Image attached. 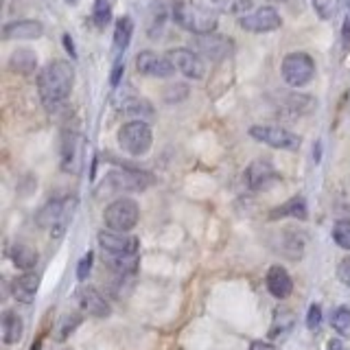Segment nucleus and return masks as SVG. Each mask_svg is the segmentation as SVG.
I'll return each mask as SVG.
<instances>
[{"mask_svg":"<svg viewBox=\"0 0 350 350\" xmlns=\"http://www.w3.org/2000/svg\"><path fill=\"white\" fill-rule=\"evenodd\" d=\"M72 83H75V68L70 62L53 59L51 64H46L38 77V92L42 98V105L49 112H57L66 103V98L70 96Z\"/></svg>","mask_w":350,"mask_h":350,"instance_id":"obj_1","label":"nucleus"},{"mask_svg":"<svg viewBox=\"0 0 350 350\" xmlns=\"http://www.w3.org/2000/svg\"><path fill=\"white\" fill-rule=\"evenodd\" d=\"M98 245L103 252L105 265L118 276H131L138 269V252L140 243L136 237H129L127 232H114V230H103L98 232Z\"/></svg>","mask_w":350,"mask_h":350,"instance_id":"obj_2","label":"nucleus"},{"mask_svg":"<svg viewBox=\"0 0 350 350\" xmlns=\"http://www.w3.org/2000/svg\"><path fill=\"white\" fill-rule=\"evenodd\" d=\"M173 20L186 31L195 36H208L217 29V11L208 5H195V3H178L173 7Z\"/></svg>","mask_w":350,"mask_h":350,"instance_id":"obj_3","label":"nucleus"},{"mask_svg":"<svg viewBox=\"0 0 350 350\" xmlns=\"http://www.w3.org/2000/svg\"><path fill=\"white\" fill-rule=\"evenodd\" d=\"M153 145V134L147 120H129L118 129V147L129 156H145Z\"/></svg>","mask_w":350,"mask_h":350,"instance_id":"obj_4","label":"nucleus"},{"mask_svg":"<svg viewBox=\"0 0 350 350\" xmlns=\"http://www.w3.org/2000/svg\"><path fill=\"white\" fill-rule=\"evenodd\" d=\"M138 217H140L138 204L134 200H129V197H118V200H114L105 208L103 221L114 232H129V230L136 228Z\"/></svg>","mask_w":350,"mask_h":350,"instance_id":"obj_5","label":"nucleus"},{"mask_svg":"<svg viewBox=\"0 0 350 350\" xmlns=\"http://www.w3.org/2000/svg\"><path fill=\"white\" fill-rule=\"evenodd\" d=\"M77 200L72 197H66V200H51L46 206L38 213V226L40 228H49L55 237H62L66 226H68V219L72 217Z\"/></svg>","mask_w":350,"mask_h":350,"instance_id":"obj_6","label":"nucleus"},{"mask_svg":"<svg viewBox=\"0 0 350 350\" xmlns=\"http://www.w3.org/2000/svg\"><path fill=\"white\" fill-rule=\"evenodd\" d=\"M250 136L262 142V145L282 149V151H298L302 145L298 134H293V131L280 125H254V127H250Z\"/></svg>","mask_w":350,"mask_h":350,"instance_id":"obj_7","label":"nucleus"},{"mask_svg":"<svg viewBox=\"0 0 350 350\" xmlns=\"http://www.w3.org/2000/svg\"><path fill=\"white\" fill-rule=\"evenodd\" d=\"M282 79L291 88H302L315 77V62L306 53H289L282 59Z\"/></svg>","mask_w":350,"mask_h":350,"instance_id":"obj_8","label":"nucleus"},{"mask_svg":"<svg viewBox=\"0 0 350 350\" xmlns=\"http://www.w3.org/2000/svg\"><path fill=\"white\" fill-rule=\"evenodd\" d=\"M153 184V175L145 171H136V169H123V171H112L105 178L103 186H107V191H145Z\"/></svg>","mask_w":350,"mask_h":350,"instance_id":"obj_9","label":"nucleus"},{"mask_svg":"<svg viewBox=\"0 0 350 350\" xmlns=\"http://www.w3.org/2000/svg\"><path fill=\"white\" fill-rule=\"evenodd\" d=\"M239 27L250 33H271L282 27V18L273 7H260L241 18Z\"/></svg>","mask_w":350,"mask_h":350,"instance_id":"obj_10","label":"nucleus"},{"mask_svg":"<svg viewBox=\"0 0 350 350\" xmlns=\"http://www.w3.org/2000/svg\"><path fill=\"white\" fill-rule=\"evenodd\" d=\"M136 70L145 77H160V79H167L175 72V66L167 55H158L153 51H142L136 55Z\"/></svg>","mask_w":350,"mask_h":350,"instance_id":"obj_11","label":"nucleus"},{"mask_svg":"<svg viewBox=\"0 0 350 350\" xmlns=\"http://www.w3.org/2000/svg\"><path fill=\"white\" fill-rule=\"evenodd\" d=\"M167 57L175 66V70H180L184 77H189V79H202L206 72L204 59L189 49H173L167 53Z\"/></svg>","mask_w":350,"mask_h":350,"instance_id":"obj_12","label":"nucleus"},{"mask_svg":"<svg viewBox=\"0 0 350 350\" xmlns=\"http://www.w3.org/2000/svg\"><path fill=\"white\" fill-rule=\"evenodd\" d=\"M276 180H278V173H276V169H273L271 160H267V158H258L245 169V182L252 191L267 189V186L273 184Z\"/></svg>","mask_w":350,"mask_h":350,"instance_id":"obj_13","label":"nucleus"},{"mask_svg":"<svg viewBox=\"0 0 350 350\" xmlns=\"http://www.w3.org/2000/svg\"><path fill=\"white\" fill-rule=\"evenodd\" d=\"M77 302H79L81 311H85L88 315L107 317L112 313V306H109V302L105 300V295L94 287H81L77 291Z\"/></svg>","mask_w":350,"mask_h":350,"instance_id":"obj_14","label":"nucleus"},{"mask_svg":"<svg viewBox=\"0 0 350 350\" xmlns=\"http://www.w3.org/2000/svg\"><path fill=\"white\" fill-rule=\"evenodd\" d=\"M265 284H267V291L278 300L289 298L291 291H293V280L289 276V271L284 267H280V265L269 267L267 276H265Z\"/></svg>","mask_w":350,"mask_h":350,"instance_id":"obj_15","label":"nucleus"},{"mask_svg":"<svg viewBox=\"0 0 350 350\" xmlns=\"http://www.w3.org/2000/svg\"><path fill=\"white\" fill-rule=\"evenodd\" d=\"M44 33V25L38 20H18L9 22L3 29L5 40H38Z\"/></svg>","mask_w":350,"mask_h":350,"instance_id":"obj_16","label":"nucleus"},{"mask_svg":"<svg viewBox=\"0 0 350 350\" xmlns=\"http://www.w3.org/2000/svg\"><path fill=\"white\" fill-rule=\"evenodd\" d=\"M38 289H40V276L33 271H25L22 276H18L11 282V293H14V298L22 304H31Z\"/></svg>","mask_w":350,"mask_h":350,"instance_id":"obj_17","label":"nucleus"},{"mask_svg":"<svg viewBox=\"0 0 350 350\" xmlns=\"http://www.w3.org/2000/svg\"><path fill=\"white\" fill-rule=\"evenodd\" d=\"M195 46L200 49L206 57L211 59H221L224 55L230 53V46H232V40L221 38V36H215V33H208V36H197Z\"/></svg>","mask_w":350,"mask_h":350,"instance_id":"obj_18","label":"nucleus"},{"mask_svg":"<svg viewBox=\"0 0 350 350\" xmlns=\"http://www.w3.org/2000/svg\"><path fill=\"white\" fill-rule=\"evenodd\" d=\"M118 109H123L125 114L136 116L138 120H151L153 118V107L145 96H138L131 92L129 96H120Z\"/></svg>","mask_w":350,"mask_h":350,"instance_id":"obj_19","label":"nucleus"},{"mask_svg":"<svg viewBox=\"0 0 350 350\" xmlns=\"http://www.w3.org/2000/svg\"><path fill=\"white\" fill-rule=\"evenodd\" d=\"M131 36H134V20H131L129 16H123L116 20V27H114V57L120 59V55H123L129 46L131 42Z\"/></svg>","mask_w":350,"mask_h":350,"instance_id":"obj_20","label":"nucleus"},{"mask_svg":"<svg viewBox=\"0 0 350 350\" xmlns=\"http://www.w3.org/2000/svg\"><path fill=\"white\" fill-rule=\"evenodd\" d=\"M38 66V55L29 49H18L11 53L9 57V68L18 75H31Z\"/></svg>","mask_w":350,"mask_h":350,"instance_id":"obj_21","label":"nucleus"},{"mask_svg":"<svg viewBox=\"0 0 350 350\" xmlns=\"http://www.w3.org/2000/svg\"><path fill=\"white\" fill-rule=\"evenodd\" d=\"M9 256H11V260H14V265L22 271H31L38 265V252L31 245H25V243H16L14 247H11Z\"/></svg>","mask_w":350,"mask_h":350,"instance_id":"obj_22","label":"nucleus"},{"mask_svg":"<svg viewBox=\"0 0 350 350\" xmlns=\"http://www.w3.org/2000/svg\"><path fill=\"white\" fill-rule=\"evenodd\" d=\"M284 217H291V219H306V202L304 197H291L289 202H284L282 206L273 208L269 213V219H284Z\"/></svg>","mask_w":350,"mask_h":350,"instance_id":"obj_23","label":"nucleus"},{"mask_svg":"<svg viewBox=\"0 0 350 350\" xmlns=\"http://www.w3.org/2000/svg\"><path fill=\"white\" fill-rule=\"evenodd\" d=\"M22 333H25V324H22L20 315H16L14 311H5V315H3V342L14 346L22 339Z\"/></svg>","mask_w":350,"mask_h":350,"instance_id":"obj_24","label":"nucleus"},{"mask_svg":"<svg viewBox=\"0 0 350 350\" xmlns=\"http://www.w3.org/2000/svg\"><path fill=\"white\" fill-rule=\"evenodd\" d=\"M206 5L215 11H224V14H245L252 7V0H206Z\"/></svg>","mask_w":350,"mask_h":350,"instance_id":"obj_25","label":"nucleus"},{"mask_svg":"<svg viewBox=\"0 0 350 350\" xmlns=\"http://www.w3.org/2000/svg\"><path fill=\"white\" fill-rule=\"evenodd\" d=\"M293 324V315L289 309H282V311H276V315H273V324H271V331L269 335L271 337H278L282 333H287L289 328Z\"/></svg>","mask_w":350,"mask_h":350,"instance_id":"obj_26","label":"nucleus"},{"mask_svg":"<svg viewBox=\"0 0 350 350\" xmlns=\"http://www.w3.org/2000/svg\"><path fill=\"white\" fill-rule=\"evenodd\" d=\"M331 324L339 335H350V309L348 306H339L331 315Z\"/></svg>","mask_w":350,"mask_h":350,"instance_id":"obj_27","label":"nucleus"},{"mask_svg":"<svg viewBox=\"0 0 350 350\" xmlns=\"http://www.w3.org/2000/svg\"><path fill=\"white\" fill-rule=\"evenodd\" d=\"M333 241L342 250H350V219H339L333 226Z\"/></svg>","mask_w":350,"mask_h":350,"instance_id":"obj_28","label":"nucleus"},{"mask_svg":"<svg viewBox=\"0 0 350 350\" xmlns=\"http://www.w3.org/2000/svg\"><path fill=\"white\" fill-rule=\"evenodd\" d=\"M109 18H112V11H109V0H96L94 3V25L98 29H103Z\"/></svg>","mask_w":350,"mask_h":350,"instance_id":"obj_29","label":"nucleus"},{"mask_svg":"<svg viewBox=\"0 0 350 350\" xmlns=\"http://www.w3.org/2000/svg\"><path fill=\"white\" fill-rule=\"evenodd\" d=\"M313 9L322 20H331L337 14V0H313Z\"/></svg>","mask_w":350,"mask_h":350,"instance_id":"obj_30","label":"nucleus"},{"mask_svg":"<svg viewBox=\"0 0 350 350\" xmlns=\"http://www.w3.org/2000/svg\"><path fill=\"white\" fill-rule=\"evenodd\" d=\"M320 324H322V306L311 304L309 313H306V328H309V331H315V328H320Z\"/></svg>","mask_w":350,"mask_h":350,"instance_id":"obj_31","label":"nucleus"},{"mask_svg":"<svg viewBox=\"0 0 350 350\" xmlns=\"http://www.w3.org/2000/svg\"><path fill=\"white\" fill-rule=\"evenodd\" d=\"M92 260H94V254H92V252H88V254H83V258L79 260V265H77V278H79V280H85L88 276H90V271H92Z\"/></svg>","mask_w":350,"mask_h":350,"instance_id":"obj_32","label":"nucleus"},{"mask_svg":"<svg viewBox=\"0 0 350 350\" xmlns=\"http://www.w3.org/2000/svg\"><path fill=\"white\" fill-rule=\"evenodd\" d=\"M337 276L339 280H342L344 287L350 289V256H346L342 262H339V267H337Z\"/></svg>","mask_w":350,"mask_h":350,"instance_id":"obj_33","label":"nucleus"},{"mask_svg":"<svg viewBox=\"0 0 350 350\" xmlns=\"http://www.w3.org/2000/svg\"><path fill=\"white\" fill-rule=\"evenodd\" d=\"M125 72V64H120V59L114 62V70H112V85L116 88L120 83V77Z\"/></svg>","mask_w":350,"mask_h":350,"instance_id":"obj_34","label":"nucleus"},{"mask_svg":"<svg viewBox=\"0 0 350 350\" xmlns=\"http://www.w3.org/2000/svg\"><path fill=\"white\" fill-rule=\"evenodd\" d=\"M79 324V317H75V320L70 322V320H66V324L62 326V331H59V339H66V335L68 333H72V328Z\"/></svg>","mask_w":350,"mask_h":350,"instance_id":"obj_35","label":"nucleus"},{"mask_svg":"<svg viewBox=\"0 0 350 350\" xmlns=\"http://www.w3.org/2000/svg\"><path fill=\"white\" fill-rule=\"evenodd\" d=\"M64 44H66V51H68L72 57H77V51H75V44H72V38L68 36V33H66L64 36Z\"/></svg>","mask_w":350,"mask_h":350,"instance_id":"obj_36","label":"nucleus"},{"mask_svg":"<svg viewBox=\"0 0 350 350\" xmlns=\"http://www.w3.org/2000/svg\"><path fill=\"white\" fill-rule=\"evenodd\" d=\"M344 46H346V51L350 49V20L344 22Z\"/></svg>","mask_w":350,"mask_h":350,"instance_id":"obj_37","label":"nucleus"},{"mask_svg":"<svg viewBox=\"0 0 350 350\" xmlns=\"http://www.w3.org/2000/svg\"><path fill=\"white\" fill-rule=\"evenodd\" d=\"M250 350H273V346L267 344V342H254L250 346Z\"/></svg>","mask_w":350,"mask_h":350,"instance_id":"obj_38","label":"nucleus"},{"mask_svg":"<svg viewBox=\"0 0 350 350\" xmlns=\"http://www.w3.org/2000/svg\"><path fill=\"white\" fill-rule=\"evenodd\" d=\"M326 350H344V344L339 342V339H331V342L326 344Z\"/></svg>","mask_w":350,"mask_h":350,"instance_id":"obj_39","label":"nucleus"},{"mask_svg":"<svg viewBox=\"0 0 350 350\" xmlns=\"http://www.w3.org/2000/svg\"><path fill=\"white\" fill-rule=\"evenodd\" d=\"M66 3H68V5H77V3H79V0H66Z\"/></svg>","mask_w":350,"mask_h":350,"instance_id":"obj_40","label":"nucleus"},{"mask_svg":"<svg viewBox=\"0 0 350 350\" xmlns=\"http://www.w3.org/2000/svg\"><path fill=\"white\" fill-rule=\"evenodd\" d=\"M31 350H40V342H38V344H36V346H33V348H31Z\"/></svg>","mask_w":350,"mask_h":350,"instance_id":"obj_41","label":"nucleus"},{"mask_svg":"<svg viewBox=\"0 0 350 350\" xmlns=\"http://www.w3.org/2000/svg\"><path fill=\"white\" fill-rule=\"evenodd\" d=\"M271 3H284V0H271Z\"/></svg>","mask_w":350,"mask_h":350,"instance_id":"obj_42","label":"nucleus"},{"mask_svg":"<svg viewBox=\"0 0 350 350\" xmlns=\"http://www.w3.org/2000/svg\"><path fill=\"white\" fill-rule=\"evenodd\" d=\"M346 3H348V11H350V0H346Z\"/></svg>","mask_w":350,"mask_h":350,"instance_id":"obj_43","label":"nucleus"}]
</instances>
